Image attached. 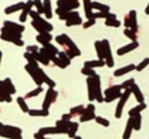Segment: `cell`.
<instances>
[{
    "label": "cell",
    "mask_w": 149,
    "mask_h": 139,
    "mask_svg": "<svg viewBox=\"0 0 149 139\" xmlns=\"http://www.w3.org/2000/svg\"><path fill=\"white\" fill-rule=\"evenodd\" d=\"M3 129H4V124H1V122H0V134H1Z\"/></svg>",
    "instance_id": "94428289"
},
{
    "label": "cell",
    "mask_w": 149,
    "mask_h": 139,
    "mask_svg": "<svg viewBox=\"0 0 149 139\" xmlns=\"http://www.w3.org/2000/svg\"><path fill=\"white\" fill-rule=\"evenodd\" d=\"M81 72L83 73V75L88 76V78H93V77H95L97 75V73L95 72V70H91V68H88V67H83L81 70Z\"/></svg>",
    "instance_id": "bcb514c9"
},
{
    "label": "cell",
    "mask_w": 149,
    "mask_h": 139,
    "mask_svg": "<svg viewBox=\"0 0 149 139\" xmlns=\"http://www.w3.org/2000/svg\"><path fill=\"white\" fill-rule=\"evenodd\" d=\"M93 80H94V90H95V100L97 102H104V94H102L101 91V82H100V76L96 75L94 78H93Z\"/></svg>",
    "instance_id": "9c48e42d"
},
{
    "label": "cell",
    "mask_w": 149,
    "mask_h": 139,
    "mask_svg": "<svg viewBox=\"0 0 149 139\" xmlns=\"http://www.w3.org/2000/svg\"><path fill=\"white\" fill-rule=\"evenodd\" d=\"M24 58L26 59L28 65H29V66H31L33 68H39V62H37V61L34 59V57H33L30 53L25 52V53H24Z\"/></svg>",
    "instance_id": "4316f807"
},
{
    "label": "cell",
    "mask_w": 149,
    "mask_h": 139,
    "mask_svg": "<svg viewBox=\"0 0 149 139\" xmlns=\"http://www.w3.org/2000/svg\"><path fill=\"white\" fill-rule=\"evenodd\" d=\"M31 55H33V57H34V59H35L37 62H39V64H42V65H45V66H48V65H49V62H51V61H49L47 58H46V57H43V55H42L40 52L33 53Z\"/></svg>",
    "instance_id": "484cf974"
},
{
    "label": "cell",
    "mask_w": 149,
    "mask_h": 139,
    "mask_svg": "<svg viewBox=\"0 0 149 139\" xmlns=\"http://www.w3.org/2000/svg\"><path fill=\"white\" fill-rule=\"evenodd\" d=\"M55 13L59 16V18H60L61 21H65V22L71 21V19H73V18H78V17H79V13H78L77 11L64 12L63 10H60V8H57V10H55Z\"/></svg>",
    "instance_id": "30bf717a"
},
{
    "label": "cell",
    "mask_w": 149,
    "mask_h": 139,
    "mask_svg": "<svg viewBox=\"0 0 149 139\" xmlns=\"http://www.w3.org/2000/svg\"><path fill=\"white\" fill-rule=\"evenodd\" d=\"M79 1L78 0H59L57 3L58 8L63 10L64 12H71L74 11L77 7H79Z\"/></svg>",
    "instance_id": "3957f363"
},
{
    "label": "cell",
    "mask_w": 149,
    "mask_h": 139,
    "mask_svg": "<svg viewBox=\"0 0 149 139\" xmlns=\"http://www.w3.org/2000/svg\"><path fill=\"white\" fill-rule=\"evenodd\" d=\"M106 62L105 60H89V61H86L84 62V67H88V68H91V70H94L96 67H102V66H105Z\"/></svg>",
    "instance_id": "ac0fdd59"
},
{
    "label": "cell",
    "mask_w": 149,
    "mask_h": 139,
    "mask_svg": "<svg viewBox=\"0 0 149 139\" xmlns=\"http://www.w3.org/2000/svg\"><path fill=\"white\" fill-rule=\"evenodd\" d=\"M72 119V116H71V114L69 113V114H63V116H61V120H71Z\"/></svg>",
    "instance_id": "91938a15"
},
{
    "label": "cell",
    "mask_w": 149,
    "mask_h": 139,
    "mask_svg": "<svg viewBox=\"0 0 149 139\" xmlns=\"http://www.w3.org/2000/svg\"><path fill=\"white\" fill-rule=\"evenodd\" d=\"M95 121L99 124V125H102V126H105V127H108L109 126V121L107 119H104L102 116H96L95 118Z\"/></svg>",
    "instance_id": "f5cc1de1"
},
{
    "label": "cell",
    "mask_w": 149,
    "mask_h": 139,
    "mask_svg": "<svg viewBox=\"0 0 149 139\" xmlns=\"http://www.w3.org/2000/svg\"><path fill=\"white\" fill-rule=\"evenodd\" d=\"M90 6H91V8L97 10V12H109V10H111L109 6L104 5L101 3H97V1H90Z\"/></svg>",
    "instance_id": "cb8c5ba5"
},
{
    "label": "cell",
    "mask_w": 149,
    "mask_h": 139,
    "mask_svg": "<svg viewBox=\"0 0 149 139\" xmlns=\"http://www.w3.org/2000/svg\"><path fill=\"white\" fill-rule=\"evenodd\" d=\"M134 70H136V65H134V64L127 65V66H124V67H120V68L116 70V71H114V76H116V77H120V76L126 75V73L131 72V71H134Z\"/></svg>",
    "instance_id": "e0dca14e"
},
{
    "label": "cell",
    "mask_w": 149,
    "mask_h": 139,
    "mask_svg": "<svg viewBox=\"0 0 149 139\" xmlns=\"http://www.w3.org/2000/svg\"><path fill=\"white\" fill-rule=\"evenodd\" d=\"M37 71V73H39V76H40V78H41V80H42V83H46V84H47L49 88H55V82L53 80V79H51L47 75H46V73H45V71L42 70V68H37L36 70Z\"/></svg>",
    "instance_id": "5bb4252c"
},
{
    "label": "cell",
    "mask_w": 149,
    "mask_h": 139,
    "mask_svg": "<svg viewBox=\"0 0 149 139\" xmlns=\"http://www.w3.org/2000/svg\"><path fill=\"white\" fill-rule=\"evenodd\" d=\"M84 113H95V106L90 103L86 107V110H84Z\"/></svg>",
    "instance_id": "6f0895ef"
},
{
    "label": "cell",
    "mask_w": 149,
    "mask_h": 139,
    "mask_svg": "<svg viewBox=\"0 0 149 139\" xmlns=\"http://www.w3.org/2000/svg\"><path fill=\"white\" fill-rule=\"evenodd\" d=\"M84 110H86L84 106H77V107L71 108L70 114H71L72 118H73V116H82L83 114H84Z\"/></svg>",
    "instance_id": "83f0119b"
},
{
    "label": "cell",
    "mask_w": 149,
    "mask_h": 139,
    "mask_svg": "<svg viewBox=\"0 0 149 139\" xmlns=\"http://www.w3.org/2000/svg\"><path fill=\"white\" fill-rule=\"evenodd\" d=\"M148 65H149V58H146V59H143L141 62H139V65H137V66H136V71L141 72L142 70H144L148 66Z\"/></svg>",
    "instance_id": "681fc988"
},
{
    "label": "cell",
    "mask_w": 149,
    "mask_h": 139,
    "mask_svg": "<svg viewBox=\"0 0 149 139\" xmlns=\"http://www.w3.org/2000/svg\"><path fill=\"white\" fill-rule=\"evenodd\" d=\"M146 108H147L146 103H139L138 106H136V107H134V108H131L129 110V118H134V116H136L138 114H141Z\"/></svg>",
    "instance_id": "ffe728a7"
},
{
    "label": "cell",
    "mask_w": 149,
    "mask_h": 139,
    "mask_svg": "<svg viewBox=\"0 0 149 139\" xmlns=\"http://www.w3.org/2000/svg\"><path fill=\"white\" fill-rule=\"evenodd\" d=\"M102 46H104V53H105V62L108 67H113L114 66V59L113 55H112V50H111V46H109V41L104 39L101 41Z\"/></svg>",
    "instance_id": "8992f818"
},
{
    "label": "cell",
    "mask_w": 149,
    "mask_h": 139,
    "mask_svg": "<svg viewBox=\"0 0 149 139\" xmlns=\"http://www.w3.org/2000/svg\"><path fill=\"white\" fill-rule=\"evenodd\" d=\"M124 34H125V36H126L127 39L131 40V42H136V41H137V35H136V33L132 31L131 29H125Z\"/></svg>",
    "instance_id": "f6af8a7d"
},
{
    "label": "cell",
    "mask_w": 149,
    "mask_h": 139,
    "mask_svg": "<svg viewBox=\"0 0 149 139\" xmlns=\"http://www.w3.org/2000/svg\"><path fill=\"white\" fill-rule=\"evenodd\" d=\"M24 5H25V3H18V4H15V5H11V6H7L4 10V12L6 15H11V13H15L17 11H22Z\"/></svg>",
    "instance_id": "d6986e66"
},
{
    "label": "cell",
    "mask_w": 149,
    "mask_h": 139,
    "mask_svg": "<svg viewBox=\"0 0 149 139\" xmlns=\"http://www.w3.org/2000/svg\"><path fill=\"white\" fill-rule=\"evenodd\" d=\"M29 17H31L33 18V21L34 22H36L37 24H40L43 29H46V31H48V33H51L52 30H53V25L51 24V23H48L46 19H43V18L37 13L36 11H30V13H29Z\"/></svg>",
    "instance_id": "52a82bcc"
},
{
    "label": "cell",
    "mask_w": 149,
    "mask_h": 139,
    "mask_svg": "<svg viewBox=\"0 0 149 139\" xmlns=\"http://www.w3.org/2000/svg\"><path fill=\"white\" fill-rule=\"evenodd\" d=\"M1 58H3V52L0 50V62H1Z\"/></svg>",
    "instance_id": "be15d7a7"
},
{
    "label": "cell",
    "mask_w": 149,
    "mask_h": 139,
    "mask_svg": "<svg viewBox=\"0 0 149 139\" xmlns=\"http://www.w3.org/2000/svg\"><path fill=\"white\" fill-rule=\"evenodd\" d=\"M130 95H131V90H130V89H126V90L123 91V95H122V97L119 98L118 106H117V109H116V118H117V119L122 118V115H123V109H124V107H125V103L127 102Z\"/></svg>",
    "instance_id": "277c9868"
},
{
    "label": "cell",
    "mask_w": 149,
    "mask_h": 139,
    "mask_svg": "<svg viewBox=\"0 0 149 139\" xmlns=\"http://www.w3.org/2000/svg\"><path fill=\"white\" fill-rule=\"evenodd\" d=\"M83 23V21H82V18L81 17H78V18H73V19H71V21H68L66 22V26H73V25H81Z\"/></svg>",
    "instance_id": "816d5d0a"
},
{
    "label": "cell",
    "mask_w": 149,
    "mask_h": 139,
    "mask_svg": "<svg viewBox=\"0 0 149 139\" xmlns=\"http://www.w3.org/2000/svg\"><path fill=\"white\" fill-rule=\"evenodd\" d=\"M95 23H96V19L91 18V19H88L84 24H83V28H84V29H88V28H90V26H94Z\"/></svg>",
    "instance_id": "11a10c76"
},
{
    "label": "cell",
    "mask_w": 149,
    "mask_h": 139,
    "mask_svg": "<svg viewBox=\"0 0 149 139\" xmlns=\"http://www.w3.org/2000/svg\"><path fill=\"white\" fill-rule=\"evenodd\" d=\"M1 34L3 35H7V36H13V37H17V39L22 40V34L17 33V31H13L11 29H8V28H5V26L1 28Z\"/></svg>",
    "instance_id": "f1b7e54d"
},
{
    "label": "cell",
    "mask_w": 149,
    "mask_h": 139,
    "mask_svg": "<svg viewBox=\"0 0 149 139\" xmlns=\"http://www.w3.org/2000/svg\"><path fill=\"white\" fill-rule=\"evenodd\" d=\"M0 136L4 138H7V139H22V134H16V133L6 131V129H3V132Z\"/></svg>",
    "instance_id": "74e56055"
},
{
    "label": "cell",
    "mask_w": 149,
    "mask_h": 139,
    "mask_svg": "<svg viewBox=\"0 0 149 139\" xmlns=\"http://www.w3.org/2000/svg\"><path fill=\"white\" fill-rule=\"evenodd\" d=\"M31 25H33V28H34V29L37 31V33H39V35H45V34H47L48 31H46V29H43V28L40 25V24H37L36 22H31Z\"/></svg>",
    "instance_id": "7dc6e473"
},
{
    "label": "cell",
    "mask_w": 149,
    "mask_h": 139,
    "mask_svg": "<svg viewBox=\"0 0 149 139\" xmlns=\"http://www.w3.org/2000/svg\"><path fill=\"white\" fill-rule=\"evenodd\" d=\"M4 129L8 132H12L16 134H22V129L19 127H16V126H11V125H4Z\"/></svg>",
    "instance_id": "ee69618b"
},
{
    "label": "cell",
    "mask_w": 149,
    "mask_h": 139,
    "mask_svg": "<svg viewBox=\"0 0 149 139\" xmlns=\"http://www.w3.org/2000/svg\"><path fill=\"white\" fill-rule=\"evenodd\" d=\"M55 41H57L60 46H63V47L65 48L64 52L68 54V57L70 59H72L74 57H79V55H81V50L78 49L76 43H74L66 34H61V35L57 36V37H55Z\"/></svg>",
    "instance_id": "6da1fadb"
},
{
    "label": "cell",
    "mask_w": 149,
    "mask_h": 139,
    "mask_svg": "<svg viewBox=\"0 0 149 139\" xmlns=\"http://www.w3.org/2000/svg\"><path fill=\"white\" fill-rule=\"evenodd\" d=\"M78 122H72V125H71V127L69 128V132H68V134H69V137L71 138V139H73L74 137H76V133H77V129H78Z\"/></svg>",
    "instance_id": "60d3db41"
},
{
    "label": "cell",
    "mask_w": 149,
    "mask_h": 139,
    "mask_svg": "<svg viewBox=\"0 0 149 139\" xmlns=\"http://www.w3.org/2000/svg\"><path fill=\"white\" fill-rule=\"evenodd\" d=\"M69 129H63L58 127H42L39 129V133L42 136H47V134H63V133H68Z\"/></svg>",
    "instance_id": "ba28073f"
},
{
    "label": "cell",
    "mask_w": 149,
    "mask_h": 139,
    "mask_svg": "<svg viewBox=\"0 0 149 139\" xmlns=\"http://www.w3.org/2000/svg\"><path fill=\"white\" fill-rule=\"evenodd\" d=\"M146 15H148V16H149V3H148V6L146 7Z\"/></svg>",
    "instance_id": "6125c7cd"
},
{
    "label": "cell",
    "mask_w": 149,
    "mask_h": 139,
    "mask_svg": "<svg viewBox=\"0 0 149 139\" xmlns=\"http://www.w3.org/2000/svg\"><path fill=\"white\" fill-rule=\"evenodd\" d=\"M105 24H106L107 26H113V28H118V26H120V25H122V22H120V21H118L117 18H116V19H107V21H105Z\"/></svg>",
    "instance_id": "c3c4849f"
},
{
    "label": "cell",
    "mask_w": 149,
    "mask_h": 139,
    "mask_svg": "<svg viewBox=\"0 0 149 139\" xmlns=\"http://www.w3.org/2000/svg\"><path fill=\"white\" fill-rule=\"evenodd\" d=\"M43 91V89H42V86H37L36 89H34V90H31L30 92H28V94L25 95V100L26 98H31V97H35V96H37L39 94H41V92Z\"/></svg>",
    "instance_id": "b9f144b4"
},
{
    "label": "cell",
    "mask_w": 149,
    "mask_h": 139,
    "mask_svg": "<svg viewBox=\"0 0 149 139\" xmlns=\"http://www.w3.org/2000/svg\"><path fill=\"white\" fill-rule=\"evenodd\" d=\"M130 90H131V94H134V96L136 97V101L138 103H144V96H143L141 89H139V86L137 84H132Z\"/></svg>",
    "instance_id": "2e32d148"
},
{
    "label": "cell",
    "mask_w": 149,
    "mask_h": 139,
    "mask_svg": "<svg viewBox=\"0 0 149 139\" xmlns=\"http://www.w3.org/2000/svg\"><path fill=\"white\" fill-rule=\"evenodd\" d=\"M25 71L29 73V75L31 76V78H33V80L37 84V86H41L43 83H42V80H41V78H40V76H39V73H37V68H33L31 66H29V65H25Z\"/></svg>",
    "instance_id": "8fae6325"
},
{
    "label": "cell",
    "mask_w": 149,
    "mask_h": 139,
    "mask_svg": "<svg viewBox=\"0 0 149 139\" xmlns=\"http://www.w3.org/2000/svg\"><path fill=\"white\" fill-rule=\"evenodd\" d=\"M4 26L5 28H8V29H11L13 31H17V33H19L22 34L24 30H25V26L23 24H17L15 22H10V21H5L4 22Z\"/></svg>",
    "instance_id": "9a60e30c"
},
{
    "label": "cell",
    "mask_w": 149,
    "mask_h": 139,
    "mask_svg": "<svg viewBox=\"0 0 149 139\" xmlns=\"http://www.w3.org/2000/svg\"><path fill=\"white\" fill-rule=\"evenodd\" d=\"M33 6H34V1H28V3H25L23 10H22V13H21V16H19V22H21V23H24V22L26 21V18H28V16H29Z\"/></svg>",
    "instance_id": "4fadbf2b"
},
{
    "label": "cell",
    "mask_w": 149,
    "mask_h": 139,
    "mask_svg": "<svg viewBox=\"0 0 149 139\" xmlns=\"http://www.w3.org/2000/svg\"><path fill=\"white\" fill-rule=\"evenodd\" d=\"M34 138H35V139H51V138H47L46 136H42V134H40L39 132H36V133L34 134Z\"/></svg>",
    "instance_id": "680465c9"
},
{
    "label": "cell",
    "mask_w": 149,
    "mask_h": 139,
    "mask_svg": "<svg viewBox=\"0 0 149 139\" xmlns=\"http://www.w3.org/2000/svg\"><path fill=\"white\" fill-rule=\"evenodd\" d=\"M132 84H135V79H134V78H130V79L125 80L123 84H120V86H122V90H126V89H130V88H131Z\"/></svg>",
    "instance_id": "f907efd6"
},
{
    "label": "cell",
    "mask_w": 149,
    "mask_h": 139,
    "mask_svg": "<svg viewBox=\"0 0 149 139\" xmlns=\"http://www.w3.org/2000/svg\"><path fill=\"white\" fill-rule=\"evenodd\" d=\"M72 125L71 120H58L57 124H55V127L58 128H63V129H69Z\"/></svg>",
    "instance_id": "e575fe53"
},
{
    "label": "cell",
    "mask_w": 149,
    "mask_h": 139,
    "mask_svg": "<svg viewBox=\"0 0 149 139\" xmlns=\"http://www.w3.org/2000/svg\"><path fill=\"white\" fill-rule=\"evenodd\" d=\"M39 50H40V48L37 47V46H28V47H26V52L30 53V54L36 53V52H39Z\"/></svg>",
    "instance_id": "9f6ffc18"
},
{
    "label": "cell",
    "mask_w": 149,
    "mask_h": 139,
    "mask_svg": "<svg viewBox=\"0 0 149 139\" xmlns=\"http://www.w3.org/2000/svg\"><path fill=\"white\" fill-rule=\"evenodd\" d=\"M124 26H126V29H131L132 31L137 33L138 30V24H137V13L135 10H131L124 19Z\"/></svg>",
    "instance_id": "7a4b0ae2"
},
{
    "label": "cell",
    "mask_w": 149,
    "mask_h": 139,
    "mask_svg": "<svg viewBox=\"0 0 149 139\" xmlns=\"http://www.w3.org/2000/svg\"><path fill=\"white\" fill-rule=\"evenodd\" d=\"M3 82H4V85H5L6 90L8 91V94H10V95L16 94V88H15V85L12 84V80H11L10 78H5Z\"/></svg>",
    "instance_id": "4dcf8cb0"
},
{
    "label": "cell",
    "mask_w": 149,
    "mask_h": 139,
    "mask_svg": "<svg viewBox=\"0 0 149 139\" xmlns=\"http://www.w3.org/2000/svg\"><path fill=\"white\" fill-rule=\"evenodd\" d=\"M42 48H43L46 52H47V53H49V54H52V55H55V57H57V55L59 54L58 48L55 47V46H53L52 43H46Z\"/></svg>",
    "instance_id": "836d02e7"
},
{
    "label": "cell",
    "mask_w": 149,
    "mask_h": 139,
    "mask_svg": "<svg viewBox=\"0 0 149 139\" xmlns=\"http://www.w3.org/2000/svg\"><path fill=\"white\" fill-rule=\"evenodd\" d=\"M0 39L4 40V41H7V42H12L13 44L18 46V47H23L24 46V42L23 40H19V39H17V37H13V36H7V35H0Z\"/></svg>",
    "instance_id": "7402d4cb"
},
{
    "label": "cell",
    "mask_w": 149,
    "mask_h": 139,
    "mask_svg": "<svg viewBox=\"0 0 149 139\" xmlns=\"http://www.w3.org/2000/svg\"><path fill=\"white\" fill-rule=\"evenodd\" d=\"M95 49L97 53L99 60H105V53H104V46H102L101 41H95Z\"/></svg>",
    "instance_id": "1f68e13d"
},
{
    "label": "cell",
    "mask_w": 149,
    "mask_h": 139,
    "mask_svg": "<svg viewBox=\"0 0 149 139\" xmlns=\"http://www.w3.org/2000/svg\"><path fill=\"white\" fill-rule=\"evenodd\" d=\"M34 6L36 7V12L39 15L43 13V1H34Z\"/></svg>",
    "instance_id": "db71d44e"
},
{
    "label": "cell",
    "mask_w": 149,
    "mask_h": 139,
    "mask_svg": "<svg viewBox=\"0 0 149 139\" xmlns=\"http://www.w3.org/2000/svg\"><path fill=\"white\" fill-rule=\"evenodd\" d=\"M118 92H122V86L120 85H112V86H109V88H107L105 90V96L118 94Z\"/></svg>",
    "instance_id": "d590c367"
},
{
    "label": "cell",
    "mask_w": 149,
    "mask_h": 139,
    "mask_svg": "<svg viewBox=\"0 0 149 139\" xmlns=\"http://www.w3.org/2000/svg\"><path fill=\"white\" fill-rule=\"evenodd\" d=\"M96 116H95V113H84L82 116H79V121L81 122H87V121H90V120H94Z\"/></svg>",
    "instance_id": "7bdbcfd3"
},
{
    "label": "cell",
    "mask_w": 149,
    "mask_h": 139,
    "mask_svg": "<svg viewBox=\"0 0 149 139\" xmlns=\"http://www.w3.org/2000/svg\"><path fill=\"white\" fill-rule=\"evenodd\" d=\"M17 103H18V106L21 107V109H22L23 113H29L30 109H29V107H28L24 97H17Z\"/></svg>",
    "instance_id": "8d00e7d4"
},
{
    "label": "cell",
    "mask_w": 149,
    "mask_h": 139,
    "mask_svg": "<svg viewBox=\"0 0 149 139\" xmlns=\"http://www.w3.org/2000/svg\"><path fill=\"white\" fill-rule=\"evenodd\" d=\"M83 5H84V13H86L87 19H91L94 12H93V8L90 6V0H84V1H83Z\"/></svg>",
    "instance_id": "f546056e"
},
{
    "label": "cell",
    "mask_w": 149,
    "mask_h": 139,
    "mask_svg": "<svg viewBox=\"0 0 149 139\" xmlns=\"http://www.w3.org/2000/svg\"><path fill=\"white\" fill-rule=\"evenodd\" d=\"M58 97V92L55 91L53 88H49L46 92V96H45V100H43V103H42V109L43 110H48L51 104L54 103L55 100Z\"/></svg>",
    "instance_id": "5b68a950"
},
{
    "label": "cell",
    "mask_w": 149,
    "mask_h": 139,
    "mask_svg": "<svg viewBox=\"0 0 149 139\" xmlns=\"http://www.w3.org/2000/svg\"><path fill=\"white\" fill-rule=\"evenodd\" d=\"M132 119H134V129L135 131H139L142 127V115L138 114V115L134 116Z\"/></svg>",
    "instance_id": "ab89813d"
},
{
    "label": "cell",
    "mask_w": 149,
    "mask_h": 139,
    "mask_svg": "<svg viewBox=\"0 0 149 139\" xmlns=\"http://www.w3.org/2000/svg\"><path fill=\"white\" fill-rule=\"evenodd\" d=\"M43 13H45V16H46L47 19H51V18L53 17L52 3L49 1V0H46V1H43Z\"/></svg>",
    "instance_id": "d4e9b609"
},
{
    "label": "cell",
    "mask_w": 149,
    "mask_h": 139,
    "mask_svg": "<svg viewBox=\"0 0 149 139\" xmlns=\"http://www.w3.org/2000/svg\"><path fill=\"white\" fill-rule=\"evenodd\" d=\"M28 114L30 116H48L49 115L48 110H43V109H30Z\"/></svg>",
    "instance_id": "d6a6232c"
},
{
    "label": "cell",
    "mask_w": 149,
    "mask_h": 139,
    "mask_svg": "<svg viewBox=\"0 0 149 139\" xmlns=\"http://www.w3.org/2000/svg\"><path fill=\"white\" fill-rule=\"evenodd\" d=\"M58 58H59V60L65 65V66H69V65L71 64V59L68 57V54L65 53V52H59V54H58Z\"/></svg>",
    "instance_id": "f35d334b"
},
{
    "label": "cell",
    "mask_w": 149,
    "mask_h": 139,
    "mask_svg": "<svg viewBox=\"0 0 149 139\" xmlns=\"http://www.w3.org/2000/svg\"><path fill=\"white\" fill-rule=\"evenodd\" d=\"M94 78V77H93ZM93 78H88L87 79V84H88V98L90 102H93L95 100V90H94V80Z\"/></svg>",
    "instance_id": "603a6c76"
},
{
    "label": "cell",
    "mask_w": 149,
    "mask_h": 139,
    "mask_svg": "<svg viewBox=\"0 0 149 139\" xmlns=\"http://www.w3.org/2000/svg\"><path fill=\"white\" fill-rule=\"evenodd\" d=\"M132 129H134V119L129 118L127 124H126V128L123 133V139H130V137L132 134Z\"/></svg>",
    "instance_id": "44dd1931"
},
{
    "label": "cell",
    "mask_w": 149,
    "mask_h": 139,
    "mask_svg": "<svg viewBox=\"0 0 149 139\" xmlns=\"http://www.w3.org/2000/svg\"><path fill=\"white\" fill-rule=\"evenodd\" d=\"M73 139H82V137H79V136H76V137H74Z\"/></svg>",
    "instance_id": "e7e4bbea"
},
{
    "label": "cell",
    "mask_w": 149,
    "mask_h": 139,
    "mask_svg": "<svg viewBox=\"0 0 149 139\" xmlns=\"http://www.w3.org/2000/svg\"><path fill=\"white\" fill-rule=\"evenodd\" d=\"M138 42L136 41V42H131V43H129V44H126V46H123L122 48H119L118 50H117V54L118 55H125V54H127V53H130V52H132L134 49H136L137 47H138Z\"/></svg>",
    "instance_id": "7c38bea8"
}]
</instances>
